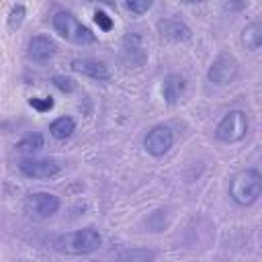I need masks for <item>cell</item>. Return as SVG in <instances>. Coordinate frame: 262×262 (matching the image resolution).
Instances as JSON below:
<instances>
[{"instance_id":"obj_2","label":"cell","mask_w":262,"mask_h":262,"mask_svg":"<svg viewBox=\"0 0 262 262\" xmlns=\"http://www.w3.org/2000/svg\"><path fill=\"white\" fill-rule=\"evenodd\" d=\"M262 192V174L256 168L239 170L229 180V199L239 207H250Z\"/></svg>"},{"instance_id":"obj_10","label":"cell","mask_w":262,"mask_h":262,"mask_svg":"<svg viewBox=\"0 0 262 262\" xmlns=\"http://www.w3.org/2000/svg\"><path fill=\"white\" fill-rule=\"evenodd\" d=\"M55 43L51 37L47 35H35L29 39V45H27V55L29 59L37 61V63H43L47 59H51L55 55Z\"/></svg>"},{"instance_id":"obj_1","label":"cell","mask_w":262,"mask_h":262,"mask_svg":"<svg viewBox=\"0 0 262 262\" xmlns=\"http://www.w3.org/2000/svg\"><path fill=\"white\" fill-rule=\"evenodd\" d=\"M102 246V235L94 229V227H84V229H76L70 233H61L55 237L53 248L61 254H70V256H86L96 252Z\"/></svg>"},{"instance_id":"obj_15","label":"cell","mask_w":262,"mask_h":262,"mask_svg":"<svg viewBox=\"0 0 262 262\" xmlns=\"http://www.w3.org/2000/svg\"><path fill=\"white\" fill-rule=\"evenodd\" d=\"M76 131V121L72 117H57L55 121L49 123V133L55 139H68Z\"/></svg>"},{"instance_id":"obj_16","label":"cell","mask_w":262,"mask_h":262,"mask_svg":"<svg viewBox=\"0 0 262 262\" xmlns=\"http://www.w3.org/2000/svg\"><path fill=\"white\" fill-rule=\"evenodd\" d=\"M43 143H45V139H43V135L39 133V131H33V133H27L20 141H16V149L18 151H39L41 147H43Z\"/></svg>"},{"instance_id":"obj_11","label":"cell","mask_w":262,"mask_h":262,"mask_svg":"<svg viewBox=\"0 0 262 262\" xmlns=\"http://www.w3.org/2000/svg\"><path fill=\"white\" fill-rule=\"evenodd\" d=\"M158 31H160V35L164 39H168L172 43H184L192 35L190 27L180 18H164V20H160L158 23Z\"/></svg>"},{"instance_id":"obj_23","label":"cell","mask_w":262,"mask_h":262,"mask_svg":"<svg viewBox=\"0 0 262 262\" xmlns=\"http://www.w3.org/2000/svg\"><path fill=\"white\" fill-rule=\"evenodd\" d=\"M88 2H98V4H104V6H115V0H88Z\"/></svg>"},{"instance_id":"obj_8","label":"cell","mask_w":262,"mask_h":262,"mask_svg":"<svg viewBox=\"0 0 262 262\" xmlns=\"http://www.w3.org/2000/svg\"><path fill=\"white\" fill-rule=\"evenodd\" d=\"M18 170L27 178H51L61 170V166L49 158H25L18 162Z\"/></svg>"},{"instance_id":"obj_3","label":"cell","mask_w":262,"mask_h":262,"mask_svg":"<svg viewBox=\"0 0 262 262\" xmlns=\"http://www.w3.org/2000/svg\"><path fill=\"white\" fill-rule=\"evenodd\" d=\"M51 25L59 37H63L74 45H90L96 41V35L68 10H57L51 16Z\"/></svg>"},{"instance_id":"obj_4","label":"cell","mask_w":262,"mask_h":262,"mask_svg":"<svg viewBox=\"0 0 262 262\" xmlns=\"http://www.w3.org/2000/svg\"><path fill=\"white\" fill-rule=\"evenodd\" d=\"M246 133H248V115L239 108L227 111L215 127V137L223 143L242 141L246 137Z\"/></svg>"},{"instance_id":"obj_18","label":"cell","mask_w":262,"mask_h":262,"mask_svg":"<svg viewBox=\"0 0 262 262\" xmlns=\"http://www.w3.org/2000/svg\"><path fill=\"white\" fill-rule=\"evenodd\" d=\"M25 16H27V8H25L23 4H14V6L10 8V12H8V16H6L8 29H10V31H18V29L23 27V23H25Z\"/></svg>"},{"instance_id":"obj_20","label":"cell","mask_w":262,"mask_h":262,"mask_svg":"<svg viewBox=\"0 0 262 262\" xmlns=\"http://www.w3.org/2000/svg\"><path fill=\"white\" fill-rule=\"evenodd\" d=\"M154 0H125L127 10H131L133 14H145L151 8Z\"/></svg>"},{"instance_id":"obj_21","label":"cell","mask_w":262,"mask_h":262,"mask_svg":"<svg viewBox=\"0 0 262 262\" xmlns=\"http://www.w3.org/2000/svg\"><path fill=\"white\" fill-rule=\"evenodd\" d=\"M53 98L51 96H45V98H29V106H33L35 111H39V113H47V111H51L53 108Z\"/></svg>"},{"instance_id":"obj_14","label":"cell","mask_w":262,"mask_h":262,"mask_svg":"<svg viewBox=\"0 0 262 262\" xmlns=\"http://www.w3.org/2000/svg\"><path fill=\"white\" fill-rule=\"evenodd\" d=\"M123 49H125V55L131 63H143L145 61V51H143V45H141V37L137 33L125 35Z\"/></svg>"},{"instance_id":"obj_13","label":"cell","mask_w":262,"mask_h":262,"mask_svg":"<svg viewBox=\"0 0 262 262\" xmlns=\"http://www.w3.org/2000/svg\"><path fill=\"white\" fill-rule=\"evenodd\" d=\"M239 41H242V45H244L248 51H258L260 45H262V25H260L258 20L248 23V25L242 29Z\"/></svg>"},{"instance_id":"obj_12","label":"cell","mask_w":262,"mask_h":262,"mask_svg":"<svg viewBox=\"0 0 262 262\" xmlns=\"http://www.w3.org/2000/svg\"><path fill=\"white\" fill-rule=\"evenodd\" d=\"M186 90V80L180 74H168L162 82V98L168 104H176Z\"/></svg>"},{"instance_id":"obj_17","label":"cell","mask_w":262,"mask_h":262,"mask_svg":"<svg viewBox=\"0 0 262 262\" xmlns=\"http://www.w3.org/2000/svg\"><path fill=\"white\" fill-rule=\"evenodd\" d=\"M117 260H131V262H145V260H154L156 252L145 250V248H131V250H123L115 256Z\"/></svg>"},{"instance_id":"obj_9","label":"cell","mask_w":262,"mask_h":262,"mask_svg":"<svg viewBox=\"0 0 262 262\" xmlns=\"http://www.w3.org/2000/svg\"><path fill=\"white\" fill-rule=\"evenodd\" d=\"M70 68L76 74H82V76H86L90 80H96V82H106L111 78L108 66L102 59H96V57H76V59H72Z\"/></svg>"},{"instance_id":"obj_5","label":"cell","mask_w":262,"mask_h":262,"mask_svg":"<svg viewBox=\"0 0 262 262\" xmlns=\"http://www.w3.org/2000/svg\"><path fill=\"white\" fill-rule=\"evenodd\" d=\"M239 74V61L231 53H219L207 70V80L215 86H229Z\"/></svg>"},{"instance_id":"obj_24","label":"cell","mask_w":262,"mask_h":262,"mask_svg":"<svg viewBox=\"0 0 262 262\" xmlns=\"http://www.w3.org/2000/svg\"><path fill=\"white\" fill-rule=\"evenodd\" d=\"M184 2H205V0H184Z\"/></svg>"},{"instance_id":"obj_19","label":"cell","mask_w":262,"mask_h":262,"mask_svg":"<svg viewBox=\"0 0 262 262\" xmlns=\"http://www.w3.org/2000/svg\"><path fill=\"white\" fill-rule=\"evenodd\" d=\"M51 82H53V86H55L57 90H61V92H66V94H70V92L76 90V82H74L70 76H53Z\"/></svg>"},{"instance_id":"obj_7","label":"cell","mask_w":262,"mask_h":262,"mask_svg":"<svg viewBox=\"0 0 262 262\" xmlns=\"http://www.w3.org/2000/svg\"><path fill=\"white\" fill-rule=\"evenodd\" d=\"M59 196L57 194H53V192H31L29 196H27V201H25V209H27V213H31V215H35V217H41V219H45V217H51V215H55L57 211H59Z\"/></svg>"},{"instance_id":"obj_6","label":"cell","mask_w":262,"mask_h":262,"mask_svg":"<svg viewBox=\"0 0 262 262\" xmlns=\"http://www.w3.org/2000/svg\"><path fill=\"white\" fill-rule=\"evenodd\" d=\"M174 145V133L168 125H156L147 131V135L143 137V147L149 156L154 158H162L164 154L170 151V147Z\"/></svg>"},{"instance_id":"obj_22","label":"cell","mask_w":262,"mask_h":262,"mask_svg":"<svg viewBox=\"0 0 262 262\" xmlns=\"http://www.w3.org/2000/svg\"><path fill=\"white\" fill-rule=\"evenodd\" d=\"M94 23H96L104 33H106V31H111V29H113V25H115V23H113V18H111L106 12H102V10H96V12H94Z\"/></svg>"}]
</instances>
